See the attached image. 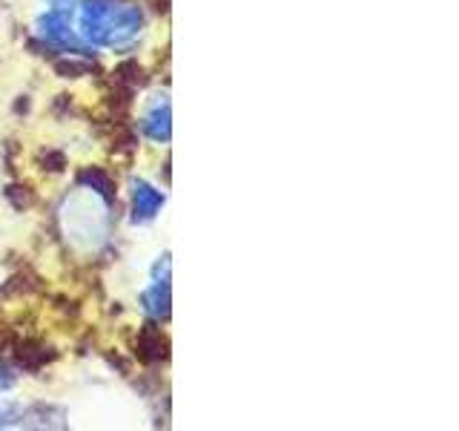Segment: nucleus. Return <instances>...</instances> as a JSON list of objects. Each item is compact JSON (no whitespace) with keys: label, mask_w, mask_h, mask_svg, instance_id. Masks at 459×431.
<instances>
[{"label":"nucleus","mask_w":459,"mask_h":431,"mask_svg":"<svg viewBox=\"0 0 459 431\" xmlns=\"http://www.w3.org/2000/svg\"><path fill=\"white\" fill-rule=\"evenodd\" d=\"M78 0H52V6H55V12H69L72 6H75Z\"/></svg>","instance_id":"obj_8"},{"label":"nucleus","mask_w":459,"mask_h":431,"mask_svg":"<svg viewBox=\"0 0 459 431\" xmlns=\"http://www.w3.org/2000/svg\"><path fill=\"white\" fill-rule=\"evenodd\" d=\"M141 302L152 316H161V320H167V316H169V285L158 282L152 291H147L141 296Z\"/></svg>","instance_id":"obj_4"},{"label":"nucleus","mask_w":459,"mask_h":431,"mask_svg":"<svg viewBox=\"0 0 459 431\" xmlns=\"http://www.w3.org/2000/svg\"><path fill=\"white\" fill-rule=\"evenodd\" d=\"M138 356L143 363H158V359L167 356V339L161 337V330L155 325H147L138 337Z\"/></svg>","instance_id":"obj_2"},{"label":"nucleus","mask_w":459,"mask_h":431,"mask_svg":"<svg viewBox=\"0 0 459 431\" xmlns=\"http://www.w3.org/2000/svg\"><path fill=\"white\" fill-rule=\"evenodd\" d=\"M141 127L152 141H169V107H167V101L164 104H155Z\"/></svg>","instance_id":"obj_3"},{"label":"nucleus","mask_w":459,"mask_h":431,"mask_svg":"<svg viewBox=\"0 0 459 431\" xmlns=\"http://www.w3.org/2000/svg\"><path fill=\"white\" fill-rule=\"evenodd\" d=\"M78 181H81V184H90L92 190L104 193L107 198L115 196V184H112V179H109V172H104L100 167H86V170L81 172V176H78Z\"/></svg>","instance_id":"obj_5"},{"label":"nucleus","mask_w":459,"mask_h":431,"mask_svg":"<svg viewBox=\"0 0 459 431\" xmlns=\"http://www.w3.org/2000/svg\"><path fill=\"white\" fill-rule=\"evenodd\" d=\"M133 201H135V222H150L152 216L161 210L164 196L158 193L155 187H150L147 181H135Z\"/></svg>","instance_id":"obj_1"},{"label":"nucleus","mask_w":459,"mask_h":431,"mask_svg":"<svg viewBox=\"0 0 459 431\" xmlns=\"http://www.w3.org/2000/svg\"><path fill=\"white\" fill-rule=\"evenodd\" d=\"M115 81L118 84H126V86H143L147 84V75H143V69L138 66V64H124L118 72H115Z\"/></svg>","instance_id":"obj_6"},{"label":"nucleus","mask_w":459,"mask_h":431,"mask_svg":"<svg viewBox=\"0 0 459 431\" xmlns=\"http://www.w3.org/2000/svg\"><path fill=\"white\" fill-rule=\"evenodd\" d=\"M57 72H61L64 78H78V75H86V72H92V64H86V61H61V64H57Z\"/></svg>","instance_id":"obj_7"}]
</instances>
